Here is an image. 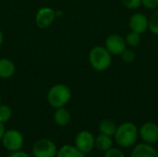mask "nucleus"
Masks as SVG:
<instances>
[{
  "mask_svg": "<svg viewBox=\"0 0 158 157\" xmlns=\"http://www.w3.org/2000/svg\"><path fill=\"white\" fill-rule=\"evenodd\" d=\"M31 153L33 157H56L57 147L52 140L43 138L33 143Z\"/></svg>",
  "mask_w": 158,
  "mask_h": 157,
  "instance_id": "39448f33",
  "label": "nucleus"
},
{
  "mask_svg": "<svg viewBox=\"0 0 158 157\" xmlns=\"http://www.w3.org/2000/svg\"><path fill=\"white\" fill-rule=\"evenodd\" d=\"M16 72V66L14 62L8 58H0V79H9L13 77Z\"/></svg>",
  "mask_w": 158,
  "mask_h": 157,
  "instance_id": "f8f14e48",
  "label": "nucleus"
},
{
  "mask_svg": "<svg viewBox=\"0 0 158 157\" xmlns=\"http://www.w3.org/2000/svg\"><path fill=\"white\" fill-rule=\"evenodd\" d=\"M88 59L91 67L94 70L102 72L106 70L111 66L112 55L106 50L105 46L95 45L90 50Z\"/></svg>",
  "mask_w": 158,
  "mask_h": 157,
  "instance_id": "7ed1b4c3",
  "label": "nucleus"
},
{
  "mask_svg": "<svg viewBox=\"0 0 158 157\" xmlns=\"http://www.w3.org/2000/svg\"><path fill=\"white\" fill-rule=\"evenodd\" d=\"M139 136L144 143L155 144L158 142V125L154 122H146L139 129Z\"/></svg>",
  "mask_w": 158,
  "mask_h": 157,
  "instance_id": "1a4fd4ad",
  "label": "nucleus"
},
{
  "mask_svg": "<svg viewBox=\"0 0 158 157\" xmlns=\"http://www.w3.org/2000/svg\"><path fill=\"white\" fill-rule=\"evenodd\" d=\"M7 157H30L29 154L24 152V151H21V150H19V151H16V152H12L10 153Z\"/></svg>",
  "mask_w": 158,
  "mask_h": 157,
  "instance_id": "b1692460",
  "label": "nucleus"
},
{
  "mask_svg": "<svg viewBox=\"0 0 158 157\" xmlns=\"http://www.w3.org/2000/svg\"><path fill=\"white\" fill-rule=\"evenodd\" d=\"M95 137L89 130H81L75 136L74 146L84 155L91 153L95 147Z\"/></svg>",
  "mask_w": 158,
  "mask_h": 157,
  "instance_id": "423d86ee",
  "label": "nucleus"
},
{
  "mask_svg": "<svg viewBox=\"0 0 158 157\" xmlns=\"http://www.w3.org/2000/svg\"><path fill=\"white\" fill-rule=\"evenodd\" d=\"M63 15V12L62 11H57L56 10V17H61Z\"/></svg>",
  "mask_w": 158,
  "mask_h": 157,
  "instance_id": "bb28decb",
  "label": "nucleus"
},
{
  "mask_svg": "<svg viewBox=\"0 0 158 157\" xmlns=\"http://www.w3.org/2000/svg\"><path fill=\"white\" fill-rule=\"evenodd\" d=\"M12 118V109L7 105L0 104V122L5 124Z\"/></svg>",
  "mask_w": 158,
  "mask_h": 157,
  "instance_id": "a211bd4d",
  "label": "nucleus"
},
{
  "mask_svg": "<svg viewBox=\"0 0 158 157\" xmlns=\"http://www.w3.org/2000/svg\"><path fill=\"white\" fill-rule=\"evenodd\" d=\"M123 62L127 63V64H131L135 61L136 59V55L134 53V51L132 49H128L126 48L120 55Z\"/></svg>",
  "mask_w": 158,
  "mask_h": 157,
  "instance_id": "aec40b11",
  "label": "nucleus"
},
{
  "mask_svg": "<svg viewBox=\"0 0 158 157\" xmlns=\"http://www.w3.org/2000/svg\"><path fill=\"white\" fill-rule=\"evenodd\" d=\"M0 157H1V155H0Z\"/></svg>",
  "mask_w": 158,
  "mask_h": 157,
  "instance_id": "c85d7f7f",
  "label": "nucleus"
},
{
  "mask_svg": "<svg viewBox=\"0 0 158 157\" xmlns=\"http://www.w3.org/2000/svg\"><path fill=\"white\" fill-rule=\"evenodd\" d=\"M53 118H54L55 123L59 127H65V126L69 125L70 122V119H71L69 111L68 109H66L65 107L56 108L54 113Z\"/></svg>",
  "mask_w": 158,
  "mask_h": 157,
  "instance_id": "ddd939ff",
  "label": "nucleus"
},
{
  "mask_svg": "<svg viewBox=\"0 0 158 157\" xmlns=\"http://www.w3.org/2000/svg\"><path fill=\"white\" fill-rule=\"evenodd\" d=\"M148 19H149V30L155 35H158V9H156L151 15V17Z\"/></svg>",
  "mask_w": 158,
  "mask_h": 157,
  "instance_id": "6ab92c4d",
  "label": "nucleus"
},
{
  "mask_svg": "<svg viewBox=\"0 0 158 157\" xmlns=\"http://www.w3.org/2000/svg\"><path fill=\"white\" fill-rule=\"evenodd\" d=\"M124 38H125L127 46H130V47H137L141 43V34L134 32L132 31H131Z\"/></svg>",
  "mask_w": 158,
  "mask_h": 157,
  "instance_id": "f3484780",
  "label": "nucleus"
},
{
  "mask_svg": "<svg viewBox=\"0 0 158 157\" xmlns=\"http://www.w3.org/2000/svg\"><path fill=\"white\" fill-rule=\"evenodd\" d=\"M56 157H85V155L77 149L74 145L64 144L59 149H57Z\"/></svg>",
  "mask_w": 158,
  "mask_h": 157,
  "instance_id": "4468645a",
  "label": "nucleus"
},
{
  "mask_svg": "<svg viewBox=\"0 0 158 157\" xmlns=\"http://www.w3.org/2000/svg\"><path fill=\"white\" fill-rule=\"evenodd\" d=\"M5 130H6V129H5L4 124L0 122V142H1V139H2V137H3V134H4Z\"/></svg>",
  "mask_w": 158,
  "mask_h": 157,
  "instance_id": "393cba45",
  "label": "nucleus"
},
{
  "mask_svg": "<svg viewBox=\"0 0 158 157\" xmlns=\"http://www.w3.org/2000/svg\"><path fill=\"white\" fill-rule=\"evenodd\" d=\"M142 5L148 9L158 8V0H142Z\"/></svg>",
  "mask_w": 158,
  "mask_h": 157,
  "instance_id": "5701e85b",
  "label": "nucleus"
},
{
  "mask_svg": "<svg viewBox=\"0 0 158 157\" xmlns=\"http://www.w3.org/2000/svg\"><path fill=\"white\" fill-rule=\"evenodd\" d=\"M104 157H125V155L120 149L112 147L105 152Z\"/></svg>",
  "mask_w": 158,
  "mask_h": 157,
  "instance_id": "4be33fe9",
  "label": "nucleus"
},
{
  "mask_svg": "<svg viewBox=\"0 0 158 157\" xmlns=\"http://www.w3.org/2000/svg\"><path fill=\"white\" fill-rule=\"evenodd\" d=\"M139 137V129L130 121L123 122L117 127L114 134L116 143L121 148H129L133 146Z\"/></svg>",
  "mask_w": 158,
  "mask_h": 157,
  "instance_id": "f257e3e1",
  "label": "nucleus"
},
{
  "mask_svg": "<svg viewBox=\"0 0 158 157\" xmlns=\"http://www.w3.org/2000/svg\"><path fill=\"white\" fill-rule=\"evenodd\" d=\"M131 157H158V152L152 144L140 143L133 148Z\"/></svg>",
  "mask_w": 158,
  "mask_h": 157,
  "instance_id": "9b49d317",
  "label": "nucleus"
},
{
  "mask_svg": "<svg viewBox=\"0 0 158 157\" xmlns=\"http://www.w3.org/2000/svg\"><path fill=\"white\" fill-rule=\"evenodd\" d=\"M129 26L131 31L143 34L149 29V19L144 14L137 12L130 18Z\"/></svg>",
  "mask_w": 158,
  "mask_h": 157,
  "instance_id": "9d476101",
  "label": "nucleus"
},
{
  "mask_svg": "<svg viewBox=\"0 0 158 157\" xmlns=\"http://www.w3.org/2000/svg\"><path fill=\"white\" fill-rule=\"evenodd\" d=\"M122 4L126 8L134 10L142 6V0H122Z\"/></svg>",
  "mask_w": 158,
  "mask_h": 157,
  "instance_id": "412c9836",
  "label": "nucleus"
},
{
  "mask_svg": "<svg viewBox=\"0 0 158 157\" xmlns=\"http://www.w3.org/2000/svg\"><path fill=\"white\" fill-rule=\"evenodd\" d=\"M3 147L9 153L21 150L24 145V137L22 133L15 129L5 130L1 139Z\"/></svg>",
  "mask_w": 158,
  "mask_h": 157,
  "instance_id": "20e7f679",
  "label": "nucleus"
},
{
  "mask_svg": "<svg viewBox=\"0 0 158 157\" xmlns=\"http://www.w3.org/2000/svg\"><path fill=\"white\" fill-rule=\"evenodd\" d=\"M104 46L112 56H120L121 53L127 48L125 38L118 33L108 35L105 40Z\"/></svg>",
  "mask_w": 158,
  "mask_h": 157,
  "instance_id": "0eeeda50",
  "label": "nucleus"
},
{
  "mask_svg": "<svg viewBox=\"0 0 158 157\" xmlns=\"http://www.w3.org/2000/svg\"><path fill=\"white\" fill-rule=\"evenodd\" d=\"M95 147L101 151L106 152L113 147V140L110 136L105 135V134H99L97 137H95Z\"/></svg>",
  "mask_w": 158,
  "mask_h": 157,
  "instance_id": "2eb2a0df",
  "label": "nucleus"
},
{
  "mask_svg": "<svg viewBox=\"0 0 158 157\" xmlns=\"http://www.w3.org/2000/svg\"><path fill=\"white\" fill-rule=\"evenodd\" d=\"M0 104H1V99H0Z\"/></svg>",
  "mask_w": 158,
  "mask_h": 157,
  "instance_id": "cd10ccee",
  "label": "nucleus"
},
{
  "mask_svg": "<svg viewBox=\"0 0 158 157\" xmlns=\"http://www.w3.org/2000/svg\"><path fill=\"white\" fill-rule=\"evenodd\" d=\"M72 96L71 90L69 86L63 83L53 85L47 92L46 99L49 105L55 109L65 107L70 101Z\"/></svg>",
  "mask_w": 158,
  "mask_h": 157,
  "instance_id": "f03ea898",
  "label": "nucleus"
},
{
  "mask_svg": "<svg viewBox=\"0 0 158 157\" xmlns=\"http://www.w3.org/2000/svg\"><path fill=\"white\" fill-rule=\"evenodd\" d=\"M3 43H4V33H3V31L0 30V46L3 44Z\"/></svg>",
  "mask_w": 158,
  "mask_h": 157,
  "instance_id": "a878e982",
  "label": "nucleus"
},
{
  "mask_svg": "<svg viewBox=\"0 0 158 157\" xmlns=\"http://www.w3.org/2000/svg\"><path fill=\"white\" fill-rule=\"evenodd\" d=\"M117 125L116 123L111 120V119H103L102 121H100L99 125H98V130L101 134H105L107 136H114L115 131L117 130Z\"/></svg>",
  "mask_w": 158,
  "mask_h": 157,
  "instance_id": "dca6fc26",
  "label": "nucleus"
},
{
  "mask_svg": "<svg viewBox=\"0 0 158 157\" xmlns=\"http://www.w3.org/2000/svg\"><path fill=\"white\" fill-rule=\"evenodd\" d=\"M56 10L50 6L40 7L35 15V24L39 29H47L52 25L56 19Z\"/></svg>",
  "mask_w": 158,
  "mask_h": 157,
  "instance_id": "6e6552de",
  "label": "nucleus"
}]
</instances>
